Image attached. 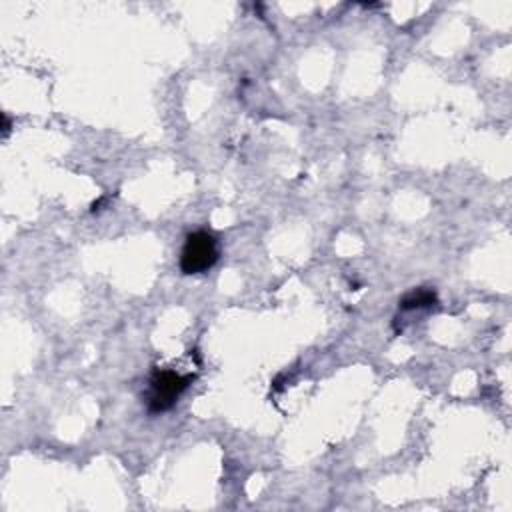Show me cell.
Segmentation results:
<instances>
[{
	"label": "cell",
	"mask_w": 512,
	"mask_h": 512,
	"mask_svg": "<svg viewBox=\"0 0 512 512\" xmlns=\"http://www.w3.org/2000/svg\"><path fill=\"white\" fill-rule=\"evenodd\" d=\"M402 308L404 310H416V308H430L436 304V294L432 290H412L402 298Z\"/></svg>",
	"instance_id": "cell-3"
},
{
	"label": "cell",
	"mask_w": 512,
	"mask_h": 512,
	"mask_svg": "<svg viewBox=\"0 0 512 512\" xmlns=\"http://www.w3.org/2000/svg\"><path fill=\"white\" fill-rule=\"evenodd\" d=\"M194 382V374H180L174 370H154L150 376L146 406L150 414L166 412L174 406V402L180 398V394Z\"/></svg>",
	"instance_id": "cell-1"
},
{
	"label": "cell",
	"mask_w": 512,
	"mask_h": 512,
	"mask_svg": "<svg viewBox=\"0 0 512 512\" xmlns=\"http://www.w3.org/2000/svg\"><path fill=\"white\" fill-rule=\"evenodd\" d=\"M218 260V242L216 238L206 232L198 230L186 236V242L180 252V270L184 274H202L208 272Z\"/></svg>",
	"instance_id": "cell-2"
}]
</instances>
